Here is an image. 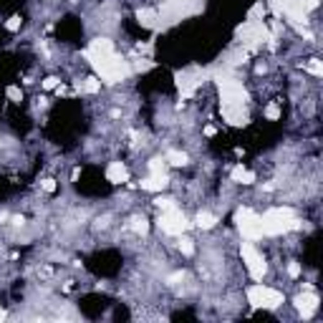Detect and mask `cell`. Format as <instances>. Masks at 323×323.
<instances>
[{
	"label": "cell",
	"mask_w": 323,
	"mask_h": 323,
	"mask_svg": "<svg viewBox=\"0 0 323 323\" xmlns=\"http://www.w3.org/2000/svg\"><path fill=\"white\" fill-rule=\"evenodd\" d=\"M86 58L91 61L94 71L99 73V78L104 83H119V81H127L131 76L129 61H124L114 51V43L109 38H94L86 48Z\"/></svg>",
	"instance_id": "6da1fadb"
},
{
	"label": "cell",
	"mask_w": 323,
	"mask_h": 323,
	"mask_svg": "<svg viewBox=\"0 0 323 323\" xmlns=\"http://www.w3.org/2000/svg\"><path fill=\"white\" fill-rule=\"evenodd\" d=\"M260 227H262V238H278L290 230H298L301 220L293 207H270L268 212L260 215Z\"/></svg>",
	"instance_id": "7a4b0ae2"
},
{
	"label": "cell",
	"mask_w": 323,
	"mask_h": 323,
	"mask_svg": "<svg viewBox=\"0 0 323 323\" xmlns=\"http://www.w3.org/2000/svg\"><path fill=\"white\" fill-rule=\"evenodd\" d=\"M217 89H220V106H245L248 104V91L238 78L230 76H220L217 78Z\"/></svg>",
	"instance_id": "3957f363"
},
{
	"label": "cell",
	"mask_w": 323,
	"mask_h": 323,
	"mask_svg": "<svg viewBox=\"0 0 323 323\" xmlns=\"http://www.w3.org/2000/svg\"><path fill=\"white\" fill-rule=\"evenodd\" d=\"M245 296H248V303L253 308H265V311H273V308H278L283 303V293L270 288V285H262V283L250 285L245 290Z\"/></svg>",
	"instance_id": "277c9868"
},
{
	"label": "cell",
	"mask_w": 323,
	"mask_h": 323,
	"mask_svg": "<svg viewBox=\"0 0 323 323\" xmlns=\"http://www.w3.org/2000/svg\"><path fill=\"white\" fill-rule=\"evenodd\" d=\"M235 227H238V232H240L245 240H250V243H255V240L262 238L260 215L255 210H250V207H238V212H235Z\"/></svg>",
	"instance_id": "5b68a950"
},
{
	"label": "cell",
	"mask_w": 323,
	"mask_h": 323,
	"mask_svg": "<svg viewBox=\"0 0 323 323\" xmlns=\"http://www.w3.org/2000/svg\"><path fill=\"white\" fill-rule=\"evenodd\" d=\"M240 255H243V262H245L250 278H253V280H262L265 273H268V262H265V258L258 253V248H255L250 240H245V243L240 245Z\"/></svg>",
	"instance_id": "8992f818"
},
{
	"label": "cell",
	"mask_w": 323,
	"mask_h": 323,
	"mask_svg": "<svg viewBox=\"0 0 323 323\" xmlns=\"http://www.w3.org/2000/svg\"><path fill=\"white\" fill-rule=\"evenodd\" d=\"M159 227H162V232H167V235H185L187 232V227H190V220L185 217V212L182 210H177V204L174 207H169V210H164L162 215H159Z\"/></svg>",
	"instance_id": "52a82bcc"
},
{
	"label": "cell",
	"mask_w": 323,
	"mask_h": 323,
	"mask_svg": "<svg viewBox=\"0 0 323 323\" xmlns=\"http://www.w3.org/2000/svg\"><path fill=\"white\" fill-rule=\"evenodd\" d=\"M174 78H177V89H180L182 99H192L194 91H197V86L202 83V76H199V71H197V68L182 71V73H177Z\"/></svg>",
	"instance_id": "ba28073f"
},
{
	"label": "cell",
	"mask_w": 323,
	"mask_h": 323,
	"mask_svg": "<svg viewBox=\"0 0 323 323\" xmlns=\"http://www.w3.org/2000/svg\"><path fill=\"white\" fill-rule=\"evenodd\" d=\"M220 111H222V119L227 124H232V127H245L248 124L245 106H220Z\"/></svg>",
	"instance_id": "9c48e42d"
},
{
	"label": "cell",
	"mask_w": 323,
	"mask_h": 323,
	"mask_svg": "<svg viewBox=\"0 0 323 323\" xmlns=\"http://www.w3.org/2000/svg\"><path fill=\"white\" fill-rule=\"evenodd\" d=\"M318 303H321V298H318L316 293H311V290H306V293H301V296L296 298V308L301 311L303 318H308V316L318 308Z\"/></svg>",
	"instance_id": "30bf717a"
},
{
	"label": "cell",
	"mask_w": 323,
	"mask_h": 323,
	"mask_svg": "<svg viewBox=\"0 0 323 323\" xmlns=\"http://www.w3.org/2000/svg\"><path fill=\"white\" fill-rule=\"evenodd\" d=\"M106 180H109L111 185H124V182H129V169H127V164H124V162H111V164L106 167Z\"/></svg>",
	"instance_id": "8fae6325"
},
{
	"label": "cell",
	"mask_w": 323,
	"mask_h": 323,
	"mask_svg": "<svg viewBox=\"0 0 323 323\" xmlns=\"http://www.w3.org/2000/svg\"><path fill=\"white\" fill-rule=\"evenodd\" d=\"M139 185H141V190H146V192H162V190L169 185V177H167V174H162V177L149 174V177H144Z\"/></svg>",
	"instance_id": "7c38bea8"
},
{
	"label": "cell",
	"mask_w": 323,
	"mask_h": 323,
	"mask_svg": "<svg viewBox=\"0 0 323 323\" xmlns=\"http://www.w3.org/2000/svg\"><path fill=\"white\" fill-rule=\"evenodd\" d=\"M136 20L144 28H157L159 25V13L152 10V8H141V10H136Z\"/></svg>",
	"instance_id": "4fadbf2b"
},
{
	"label": "cell",
	"mask_w": 323,
	"mask_h": 323,
	"mask_svg": "<svg viewBox=\"0 0 323 323\" xmlns=\"http://www.w3.org/2000/svg\"><path fill=\"white\" fill-rule=\"evenodd\" d=\"M230 180L238 182V185H253V182H255V174H253L250 169H245L243 164H235L232 172H230Z\"/></svg>",
	"instance_id": "5bb4252c"
},
{
	"label": "cell",
	"mask_w": 323,
	"mask_h": 323,
	"mask_svg": "<svg viewBox=\"0 0 323 323\" xmlns=\"http://www.w3.org/2000/svg\"><path fill=\"white\" fill-rule=\"evenodd\" d=\"M164 159H167V164H172V167H185V164L190 162L187 154L180 152V149H169V152L164 154Z\"/></svg>",
	"instance_id": "9a60e30c"
},
{
	"label": "cell",
	"mask_w": 323,
	"mask_h": 323,
	"mask_svg": "<svg viewBox=\"0 0 323 323\" xmlns=\"http://www.w3.org/2000/svg\"><path fill=\"white\" fill-rule=\"evenodd\" d=\"M215 222H217V217H215L212 212H199V215L194 217V225H197L199 230H210V227H215Z\"/></svg>",
	"instance_id": "2e32d148"
},
{
	"label": "cell",
	"mask_w": 323,
	"mask_h": 323,
	"mask_svg": "<svg viewBox=\"0 0 323 323\" xmlns=\"http://www.w3.org/2000/svg\"><path fill=\"white\" fill-rule=\"evenodd\" d=\"M81 91H83V94H99V91H101V81H99L96 76H89V78L81 81Z\"/></svg>",
	"instance_id": "e0dca14e"
},
{
	"label": "cell",
	"mask_w": 323,
	"mask_h": 323,
	"mask_svg": "<svg viewBox=\"0 0 323 323\" xmlns=\"http://www.w3.org/2000/svg\"><path fill=\"white\" fill-rule=\"evenodd\" d=\"M149 174H157V177L167 174V159H162V157L152 159V162H149Z\"/></svg>",
	"instance_id": "ac0fdd59"
},
{
	"label": "cell",
	"mask_w": 323,
	"mask_h": 323,
	"mask_svg": "<svg viewBox=\"0 0 323 323\" xmlns=\"http://www.w3.org/2000/svg\"><path fill=\"white\" fill-rule=\"evenodd\" d=\"M131 230L139 232V235H146V232H149V220H146V217H134V220H131Z\"/></svg>",
	"instance_id": "d6986e66"
},
{
	"label": "cell",
	"mask_w": 323,
	"mask_h": 323,
	"mask_svg": "<svg viewBox=\"0 0 323 323\" xmlns=\"http://www.w3.org/2000/svg\"><path fill=\"white\" fill-rule=\"evenodd\" d=\"M5 96H8L13 104H20V101H23V91H20V86H15V83H10V86L5 89Z\"/></svg>",
	"instance_id": "ffe728a7"
},
{
	"label": "cell",
	"mask_w": 323,
	"mask_h": 323,
	"mask_svg": "<svg viewBox=\"0 0 323 323\" xmlns=\"http://www.w3.org/2000/svg\"><path fill=\"white\" fill-rule=\"evenodd\" d=\"M180 250H182V255H187V258H192L194 255V243L190 238H185V235H180Z\"/></svg>",
	"instance_id": "44dd1931"
},
{
	"label": "cell",
	"mask_w": 323,
	"mask_h": 323,
	"mask_svg": "<svg viewBox=\"0 0 323 323\" xmlns=\"http://www.w3.org/2000/svg\"><path fill=\"white\" fill-rule=\"evenodd\" d=\"M306 71L311 73V76H316V78H321L323 76V64L318 61V58H311L308 64H306Z\"/></svg>",
	"instance_id": "7402d4cb"
},
{
	"label": "cell",
	"mask_w": 323,
	"mask_h": 323,
	"mask_svg": "<svg viewBox=\"0 0 323 323\" xmlns=\"http://www.w3.org/2000/svg\"><path fill=\"white\" fill-rule=\"evenodd\" d=\"M262 15H265V5H262V3H255V5L250 8V13H248V20H262Z\"/></svg>",
	"instance_id": "603a6c76"
},
{
	"label": "cell",
	"mask_w": 323,
	"mask_h": 323,
	"mask_svg": "<svg viewBox=\"0 0 323 323\" xmlns=\"http://www.w3.org/2000/svg\"><path fill=\"white\" fill-rule=\"evenodd\" d=\"M265 119H268V122H278V119H280L278 104H268V106H265Z\"/></svg>",
	"instance_id": "cb8c5ba5"
},
{
	"label": "cell",
	"mask_w": 323,
	"mask_h": 323,
	"mask_svg": "<svg viewBox=\"0 0 323 323\" xmlns=\"http://www.w3.org/2000/svg\"><path fill=\"white\" fill-rule=\"evenodd\" d=\"M298 5L303 8V13H311V10H316L321 5V0H298Z\"/></svg>",
	"instance_id": "d4e9b609"
},
{
	"label": "cell",
	"mask_w": 323,
	"mask_h": 323,
	"mask_svg": "<svg viewBox=\"0 0 323 323\" xmlns=\"http://www.w3.org/2000/svg\"><path fill=\"white\" fill-rule=\"evenodd\" d=\"M20 23H23V20H20V15H10V18L5 20V28H8V31H18V28H20Z\"/></svg>",
	"instance_id": "484cf974"
},
{
	"label": "cell",
	"mask_w": 323,
	"mask_h": 323,
	"mask_svg": "<svg viewBox=\"0 0 323 323\" xmlns=\"http://www.w3.org/2000/svg\"><path fill=\"white\" fill-rule=\"evenodd\" d=\"M154 204H157L159 210H169V207H174V199H169V197H157Z\"/></svg>",
	"instance_id": "4316f807"
},
{
	"label": "cell",
	"mask_w": 323,
	"mask_h": 323,
	"mask_svg": "<svg viewBox=\"0 0 323 323\" xmlns=\"http://www.w3.org/2000/svg\"><path fill=\"white\" fill-rule=\"evenodd\" d=\"M43 89H48V91H51V89H58V78H56V76H48V78L43 81Z\"/></svg>",
	"instance_id": "83f0119b"
},
{
	"label": "cell",
	"mask_w": 323,
	"mask_h": 323,
	"mask_svg": "<svg viewBox=\"0 0 323 323\" xmlns=\"http://www.w3.org/2000/svg\"><path fill=\"white\" fill-rule=\"evenodd\" d=\"M288 275H290V278H298V275H301V265H298V262H290V265H288Z\"/></svg>",
	"instance_id": "f1b7e54d"
},
{
	"label": "cell",
	"mask_w": 323,
	"mask_h": 323,
	"mask_svg": "<svg viewBox=\"0 0 323 323\" xmlns=\"http://www.w3.org/2000/svg\"><path fill=\"white\" fill-rule=\"evenodd\" d=\"M46 192H56V180H43V185H41Z\"/></svg>",
	"instance_id": "f546056e"
},
{
	"label": "cell",
	"mask_w": 323,
	"mask_h": 323,
	"mask_svg": "<svg viewBox=\"0 0 323 323\" xmlns=\"http://www.w3.org/2000/svg\"><path fill=\"white\" fill-rule=\"evenodd\" d=\"M152 61H144V64H141V61H139V64H136V71H149V68H152Z\"/></svg>",
	"instance_id": "4dcf8cb0"
},
{
	"label": "cell",
	"mask_w": 323,
	"mask_h": 323,
	"mask_svg": "<svg viewBox=\"0 0 323 323\" xmlns=\"http://www.w3.org/2000/svg\"><path fill=\"white\" fill-rule=\"evenodd\" d=\"M215 131H217L215 127H207V129H204V134H207V136H215Z\"/></svg>",
	"instance_id": "1f68e13d"
},
{
	"label": "cell",
	"mask_w": 323,
	"mask_h": 323,
	"mask_svg": "<svg viewBox=\"0 0 323 323\" xmlns=\"http://www.w3.org/2000/svg\"><path fill=\"white\" fill-rule=\"evenodd\" d=\"M0 321H5V311H3V306H0Z\"/></svg>",
	"instance_id": "d6a6232c"
}]
</instances>
